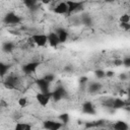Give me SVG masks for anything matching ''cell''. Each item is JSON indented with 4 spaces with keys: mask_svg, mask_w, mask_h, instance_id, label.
Here are the masks:
<instances>
[{
    "mask_svg": "<svg viewBox=\"0 0 130 130\" xmlns=\"http://www.w3.org/2000/svg\"><path fill=\"white\" fill-rule=\"evenodd\" d=\"M30 40L38 47H44L48 44V36L44 34H34L31 35Z\"/></svg>",
    "mask_w": 130,
    "mask_h": 130,
    "instance_id": "6da1fadb",
    "label": "cell"
},
{
    "mask_svg": "<svg viewBox=\"0 0 130 130\" xmlns=\"http://www.w3.org/2000/svg\"><path fill=\"white\" fill-rule=\"evenodd\" d=\"M3 21L5 24L8 25H15V24H19L21 21L20 16H18L17 14H15L14 12H8L4 17H3Z\"/></svg>",
    "mask_w": 130,
    "mask_h": 130,
    "instance_id": "7a4b0ae2",
    "label": "cell"
},
{
    "mask_svg": "<svg viewBox=\"0 0 130 130\" xmlns=\"http://www.w3.org/2000/svg\"><path fill=\"white\" fill-rule=\"evenodd\" d=\"M63 123L60 121H54V120H46L43 122V127L46 130H60L63 127Z\"/></svg>",
    "mask_w": 130,
    "mask_h": 130,
    "instance_id": "3957f363",
    "label": "cell"
},
{
    "mask_svg": "<svg viewBox=\"0 0 130 130\" xmlns=\"http://www.w3.org/2000/svg\"><path fill=\"white\" fill-rule=\"evenodd\" d=\"M51 99H52V91L49 92V93L39 92V93L36 94V100H37L38 104L41 105V106H43V107H46L49 104V102H50Z\"/></svg>",
    "mask_w": 130,
    "mask_h": 130,
    "instance_id": "277c9868",
    "label": "cell"
},
{
    "mask_svg": "<svg viewBox=\"0 0 130 130\" xmlns=\"http://www.w3.org/2000/svg\"><path fill=\"white\" fill-rule=\"evenodd\" d=\"M66 95V89L63 86H58L54 91H52V99L55 102L61 101Z\"/></svg>",
    "mask_w": 130,
    "mask_h": 130,
    "instance_id": "5b68a950",
    "label": "cell"
},
{
    "mask_svg": "<svg viewBox=\"0 0 130 130\" xmlns=\"http://www.w3.org/2000/svg\"><path fill=\"white\" fill-rule=\"evenodd\" d=\"M40 63L39 62H36V61H32V62H28L26 64L23 65L22 67V70L25 74H31V73H35L39 67Z\"/></svg>",
    "mask_w": 130,
    "mask_h": 130,
    "instance_id": "8992f818",
    "label": "cell"
},
{
    "mask_svg": "<svg viewBox=\"0 0 130 130\" xmlns=\"http://www.w3.org/2000/svg\"><path fill=\"white\" fill-rule=\"evenodd\" d=\"M47 36H48V44L51 47L56 48V47L59 46V44H61L60 43V40H59V37H58V35L55 31H51Z\"/></svg>",
    "mask_w": 130,
    "mask_h": 130,
    "instance_id": "52a82bcc",
    "label": "cell"
},
{
    "mask_svg": "<svg viewBox=\"0 0 130 130\" xmlns=\"http://www.w3.org/2000/svg\"><path fill=\"white\" fill-rule=\"evenodd\" d=\"M36 83H37L38 87L40 88L41 92H43V93H49V92H51L50 91V83L47 80H45L44 78L38 79L36 81Z\"/></svg>",
    "mask_w": 130,
    "mask_h": 130,
    "instance_id": "ba28073f",
    "label": "cell"
},
{
    "mask_svg": "<svg viewBox=\"0 0 130 130\" xmlns=\"http://www.w3.org/2000/svg\"><path fill=\"white\" fill-rule=\"evenodd\" d=\"M54 12L57 14H68V5L67 2H59L57 5L53 8Z\"/></svg>",
    "mask_w": 130,
    "mask_h": 130,
    "instance_id": "9c48e42d",
    "label": "cell"
},
{
    "mask_svg": "<svg viewBox=\"0 0 130 130\" xmlns=\"http://www.w3.org/2000/svg\"><path fill=\"white\" fill-rule=\"evenodd\" d=\"M66 2H67V5H68V14L76 12L82 7L81 2H77V1H66Z\"/></svg>",
    "mask_w": 130,
    "mask_h": 130,
    "instance_id": "30bf717a",
    "label": "cell"
},
{
    "mask_svg": "<svg viewBox=\"0 0 130 130\" xmlns=\"http://www.w3.org/2000/svg\"><path fill=\"white\" fill-rule=\"evenodd\" d=\"M81 110L84 114H88V115H94L95 114V109L94 106L92 105V103L90 102H85L82 104L81 106Z\"/></svg>",
    "mask_w": 130,
    "mask_h": 130,
    "instance_id": "8fae6325",
    "label": "cell"
},
{
    "mask_svg": "<svg viewBox=\"0 0 130 130\" xmlns=\"http://www.w3.org/2000/svg\"><path fill=\"white\" fill-rule=\"evenodd\" d=\"M55 32L58 35L59 40H60V43H65V42L67 41L69 34H68V31H67L65 28H63V27H59V28L56 29Z\"/></svg>",
    "mask_w": 130,
    "mask_h": 130,
    "instance_id": "7c38bea8",
    "label": "cell"
},
{
    "mask_svg": "<svg viewBox=\"0 0 130 130\" xmlns=\"http://www.w3.org/2000/svg\"><path fill=\"white\" fill-rule=\"evenodd\" d=\"M127 102H125L124 100L120 99V98H116V99H113V106H112V109L113 110H118V109H122L126 106Z\"/></svg>",
    "mask_w": 130,
    "mask_h": 130,
    "instance_id": "4fadbf2b",
    "label": "cell"
},
{
    "mask_svg": "<svg viewBox=\"0 0 130 130\" xmlns=\"http://www.w3.org/2000/svg\"><path fill=\"white\" fill-rule=\"evenodd\" d=\"M113 130H129V126L126 122L119 120L114 123L113 125Z\"/></svg>",
    "mask_w": 130,
    "mask_h": 130,
    "instance_id": "5bb4252c",
    "label": "cell"
},
{
    "mask_svg": "<svg viewBox=\"0 0 130 130\" xmlns=\"http://www.w3.org/2000/svg\"><path fill=\"white\" fill-rule=\"evenodd\" d=\"M102 89V84L98 81H92V82H89L88 84V90L89 92L91 93H95L98 91H100Z\"/></svg>",
    "mask_w": 130,
    "mask_h": 130,
    "instance_id": "9a60e30c",
    "label": "cell"
},
{
    "mask_svg": "<svg viewBox=\"0 0 130 130\" xmlns=\"http://www.w3.org/2000/svg\"><path fill=\"white\" fill-rule=\"evenodd\" d=\"M14 130H32V129H31V126L28 123L17 122L14 126Z\"/></svg>",
    "mask_w": 130,
    "mask_h": 130,
    "instance_id": "2e32d148",
    "label": "cell"
},
{
    "mask_svg": "<svg viewBox=\"0 0 130 130\" xmlns=\"http://www.w3.org/2000/svg\"><path fill=\"white\" fill-rule=\"evenodd\" d=\"M2 49H3L4 52L9 53V52L13 51V49H14V44L11 43V42H5V43L3 44V46H2Z\"/></svg>",
    "mask_w": 130,
    "mask_h": 130,
    "instance_id": "e0dca14e",
    "label": "cell"
},
{
    "mask_svg": "<svg viewBox=\"0 0 130 130\" xmlns=\"http://www.w3.org/2000/svg\"><path fill=\"white\" fill-rule=\"evenodd\" d=\"M81 22H82L84 25H90L91 22H92V20H91V17H90L89 15L84 14V15H82V17H81Z\"/></svg>",
    "mask_w": 130,
    "mask_h": 130,
    "instance_id": "ac0fdd59",
    "label": "cell"
},
{
    "mask_svg": "<svg viewBox=\"0 0 130 130\" xmlns=\"http://www.w3.org/2000/svg\"><path fill=\"white\" fill-rule=\"evenodd\" d=\"M58 119L60 120V122H62L63 124H67L69 122V114L67 113H63L61 115H59Z\"/></svg>",
    "mask_w": 130,
    "mask_h": 130,
    "instance_id": "d6986e66",
    "label": "cell"
},
{
    "mask_svg": "<svg viewBox=\"0 0 130 130\" xmlns=\"http://www.w3.org/2000/svg\"><path fill=\"white\" fill-rule=\"evenodd\" d=\"M0 69H1V75H2V77H3V76H5L6 73H8L9 65H8V64H5V63H1V64H0Z\"/></svg>",
    "mask_w": 130,
    "mask_h": 130,
    "instance_id": "ffe728a7",
    "label": "cell"
},
{
    "mask_svg": "<svg viewBox=\"0 0 130 130\" xmlns=\"http://www.w3.org/2000/svg\"><path fill=\"white\" fill-rule=\"evenodd\" d=\"M120 22L121 23H130V14L125 13L120 16Z\"/></svg>",
    "mask_w": 130,
    "mask_h": 130,
    "instance_id": "44dd1931",
    "label": "cell"
},
{
    "mask_svg": "<svg viewBox=\"0 0 130 130\" xmlns=\"http://www.w3.org/2000/svg\"><path fill=\"white\" fill-rule=\"evenodd\" d=\"M23 4H24L27 8L32 9V8H35V6L37 5V1H35V0H25V1L23 2Z\"/></svg>",
    "mask_w": 130,
    "mask_h": 130,
    "instance_id": "7402d4cb",
    "label": "cell"
},
{
    "mask_svg": "<svg viewBox=\"0 0 130 130\" xmlns=\"http://www.w3.org/2000/svg\"><path fill=\"white\" fill-rule=\"evenodd\" d=\"M94 75H95L96 78H99V79H103V78L106 77V72H105L104 70H102V69H98V70L94 71Z\"/></svg>",
    "mask_w": 130,
    "mask_h": 130,
    "instance_id": "603a6c76",
    "label": "cell"
},
{
    "mask_svg": "<svg viewBox=\"0 0 130 130\" xmlns=\"http://www.w3.org/2000/svg\"><path fill=\"white\" fill-rule=\"evenodd\" d=\"M43 78H44L45 80H47L49 83H51V82H53V81L55 80V75L52 74V73H48V74H46Z\"/></svg>",
    "mask_w": 130,
    "mask_h": 130,
    "instance_id": "cb8c5ba5",
    "label": "cell"
},
{
    "mask_svg": "<svg viewBox=\"0 0 130 130\" xmlns=\"http://www.w3.org/2000/svg\"><path fill=\"white\" fill-rule=\"evenodd\" d=\"M17 103H18V105H19L20 107H25V106L27 105V99L24 98V96H21V98L18 99Z\"/></svg>",
    "mask_w": 130,
    "mask_h": 130,
    "instance_id": "d4e9b609",
    "label": "cell"
},
{
    "mask_svg": "<svg viewBox=\"0 0 130 130\" xmlns=\"http://www.w3.org/2000/svg\"><path fill=\"white\" fill-rule=\"evenodd\" d=\"M123 65L125 67H130V57H126L123 59Z\"/></svg>",
    "mask_w": 130,
    "mask_h": 130,
    "instance_id": "484cf974",
    "label": "cell"
},
{
    "mask_svg": "<svg viewBox=\"0 0 130 130\" xmlns=\"http://www.w3.org/2000/svg\"><path fill=\"white\" fill-rule=\"evenodd\" d=\"M114 65L115 66H121V65H123V60L122 59H115L114 60Z\"/></svg>",
    "mask_w": 130,
    "mask_h": 130,
    "instance_id": "4316f807",
    "label": "cell"
},
{
    "mask_svg": "<svg viewBox=\"0 0 130 130\" xmlns=\"http://www.w3.org/2000/svg\"><path fill=\"white\" fill-rule=\"evenodd\" d=\"M124 30H130V23H120Z\"/></svg>",
    "mask_w": 130,
    "mask_h": 130,
    "instance_id": "83f0119b",
    "label": "cell"
},
{
    "mask_svg": "<svg viewBox=\"0 0 130 130\" xmlns=\"http://www.w3.org/2000/svg\"><path fill=\"white\" fill-rule=\"evenodd\" d=\"M87 81H88V79H87V77H85V76H83V77H81L80 79H79V82H80V84H86L87 83Z\"/></svg>",
    "mask_w": 130,
    "mask_h": 130,
    "instance_id": "f1b7e54d",
    "label": "cell"
},
{
    "mask_svg": "<svg viewBox=\"0 0 130 130\" xmlns=\"http://www.w3.org/2000/svg\"><path fill=\"white\" fill-rule=\"evenodd\" d=\"M119 78H120L122 81H125V80L128 78V76H127V74H126V73H122V74H120Z\"/></svg>",
    "mask_w": 130,
    "mask_h": 130,
    "instance_id": "f546056e",
    "label": "cell"
},
{
    "mask_svg": "<svg viewBox=\"0 0 130 130\" xmlns=\"http://www.w3.org/2000/svg\"><path fill=\"white\" fill-rule=\"evenodd\" d=\"M112 76H114V72H113V71H108V72H106V77H112Z\"/></svg>",
    "mask_w": 130,
    "mask_h": 130,
    "instance_id": "4dcf8cb0",
    "label": "cell"
}]
</instances>
